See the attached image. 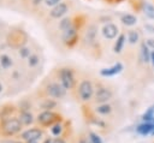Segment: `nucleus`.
Here are the masks:
<instances>
[{"mask_svg": "<svg viewBox=\"0 0 154 143\" xmlns=\"http://www.w3.org/2000/svg\"><path fill=\"white\" fill-rule=\"evenodd\" d=\"M78 143H91V142H90L89 137H88V138H87V137H81L79 141H78Z\"/></svg>", "mask_w": 154, "mask_h": 143, "instance_id": "obj_29", "label": "nucleus"}, {"mask_svg": "<svg viewBox=\"0 0 154 143\" xmlns=\"http://www.w3.org/2000/svg\"><path fill=\"white\" fill-rule=\"evenodd\" d=\"M43 143H53V139H52V138H47Z\"/></svg>", "mask_w": 154, "mask_h": 143, "instance_id": "obj_32", "label": "nucleus"}, {"mask_svg": "<svg viewBox=\"0 0 154 143\" xmlns=\"http://www.w3.org/2000/svg\"><path fill=\"white\" fill-rule=\"evenodd\" d=\"M150 59H152V62H153V65H154V52L150 54Z\"/></svg>", "mask_w": 154, "mask_h": 143, "instance_id": "obj_33", "label": "nucleus"}, {"mask_svg": "<svg viewBox=\"0 0 154 143\" xmlns=\"http://www.w3.org/2000/svg\"><path fill=\"white\" fill-rule=\"evenodd\" d=\"M53 143H65V141H64L63 138H60V137H58V138H55V139H53Z\"/></svg>", "mask_w": 154, "mask_h": 143, "instance_id": "obj_30", "label": "nucleus"}, {"mask_svg": "<svg viewBox=\"0 0 154 143\" xmlns=\"http://www.w3.org/2000/svg\"><path fill=\"white\" fill-rule=\"evenodd\" d=\"M143 11H144L146 16L154 19V6L153 5H150L148 2H143Z\"/></svg>", "mask_w": 154, "mask_h": 143, "instance_id": "obj_16", "label": "nucleus"}, {"mask_svg": "<svg viewBox=\"0 0 154 143\" xmlns=\"http://www.w3.org/2000/svg\"><path fill=\"white\" fill-rule=\"evenodd\" d=\"M37 64H38V56L35 55V54H31V55L29 56V66H30V67H34V66H36Z\"/></svg>", "mask_w": 154, "mask_h": 143, "instance_id": "obj_24", "label": "nucleus"}, {"mask_svg": "<svg viewBox=\"0 0 154 143\" xmlns=\"http://www.w3.org/2000/svg\"><path fill=\"white\" fill-rule=\"evenodd\" d=\"M19 54H20L22 58H26V56L29 58V56L31 55V54H30V50H29L28 48H20V49H19Z\"/></svg>", "mask_w": 154, "mask_h": 143, "instance_id": "obj_26", "label": "nucleus"}, {"mask_svg": "<svg viewBox=\"0 0 154 143\" xmlns=\"http://www.w3.org/2000/svg\"><path fill=\"white\" fill-rule=\"evenodd\" d=\"M141 54H142V60L143 61H149V52H148V48L147 46L143 43L142 44V48H141Z\"/></svg>", "mask_w": 154, "mask_h": 143, "instance_id": "obj_21", "label": "nucleus"}, {"mask_svg": "<svg viewBox=\"0 0 154 143\" xmlns=\"http://www.w3.org/2000/svg\"><path fill=\"white\" fill-rule=\"evenodd\" d=\"M66 12H67V5L64 4V2H60V4H58L53 7V10L51 11V16L53 18H59L63 14H65Z\"/></svg>", "mask_w": 154, "mask_h": 143, "instance_id": "obj_10", "label": "nucleus"}, {"mask_svg": "<svg viewBox=\"0 0 154 143\" xmlns=\"http://www.w3.org/2000/svg\"><path fill=\"white\" fill-rule=\"evenodd\" d=\"M113 94L109 89H107L106 87H99L96 93H95V102L102 105V103H107V101H109L112 99Z\"/></svg>", "mask_w": 154, "mask_h": 143, "instance_id": "obj_6", "label": "nucleus"}, {"mask_svg": "<svg viewBox=\"0 0 154 143\" xmlns=\"http://www.w3.org/2000/svg\"><path fill=\"white\" fill-rule=\"evenodd\" d=\"M129 41H130V43H136L138 41V32L135 30H131L129 32Z\"/></svg>", "mask_w": 154, "mask_h": 143, "instance_id": "obj_22", "label": "nucleus"}, {"mask_svg": "<svg viewBox=\"0 0 154 143\" xmlns=\"http://www.w3.org/2000/svg\"><path fill=\"white\" fill-rule=\"evenodd\" d=\"M37 1H38V0H34V2H35V4H37Z\"/></svg>", "mask_w": 154, "mask_h": 143, "instance_id": "obj_35", "label": "nucleus"}, {"mask_svg": "<svg viewBox=\"0 0 154 143\" xmlns=\"http://www.w3.org/2000/svg\"><path fill=\"white\" fill-rule=\"evenodd\" d=\"M124 41H125V36H124V35H120L119 38L117 40L116 46H114V52H116V53H119V52L122 50L123 44H124Z\"/></svg>", "mask_w": 154, "mask_h": 143, "instance_id": "obj_19", "label": "nucleus"}, {"mask_svg": "<svg viewBox=\"0 0 154 143\" xmlns=\"http://www.w3.org/2000/svg\"><path fill=\"white\" fill-rule=\"evenodd\" d=\"M60 28H61L63 30H66V29L71 28V20H70L69 18L63 19V20H61V23H60Z\"/></svg>", "mask_w": 154, "mask_h": 143, "instance_id": "obj_25", "label": "nucleus"}, {"mask_svg": "<svg viewBox=\"0 0 154 143\" xmlns=\"http://www.w3.org/2000/svg\"><path fill=\"white\" fill-rule=\"evenodd\" d=\"M0 60H1V66H2L4 68H8V67L12 65L11 58H10L8 55H6V54H2V55L0 56Z\"/></svg>", "mask_w": 154, "mask_h": 143, "instance_id": "obj_18", "label": "nucleus"}, {"mask_svg": "<svg viewBox=\"0 0 154 143\" xmlns=\"http://www.w3.org/2000/svg\"><path fill=\"white\" fill-rule=\"evenodd\" d=\"M136 17L135 16H132V14H124L123 17H122V22L124 23V24H126V25H132V24H135L136 23Z\"/></svg>", "mask_w": 154, "mask_h": 143, "instance_id": "obj_17", "label": "nucleus"}, {"mask_svg": "<svg viewBox=\"0 0 154 143\" xmlns=\"http://www.w3.org/2000/svg\"><path fill=\"white\" fill-rule=\"evenodd\" d=\"M22 121L17 118H8L6 119L2 125H1V130H2V135L5 136H12L18 133L22 130Z\"/></svg>", "mask_w": 154, "mask_h": 143, "instance_id": "obj_1", "label": "nucleus"}, {"mask_svg": "<svg viewBox=\"0 0 154 143\" xmlns=\"http://www.w3.org/2000/svg\"><path fill=\"white\" fill-rule=\"evenodd\" d=\"M1 89H2V87H1V84H0V91H1Z\"/></svg>", "mask_w": 154, "mask_h": 143, "instance_id": "obj_36", "label": "nucleus"}, {"mask_svg": "<svg viewBox=\"0 0 154 143\" xmlns=\"http://www.w3.org/2000/svg\"><path fill=\"white\" fill-rule=\"evenodd\" d=\"M12 143H20V142H12Z\"/></svg>", "mask_w": 154, "mask_h": 143, "instance_id": "obj_37", "label": "nucleus"}, {"mask_svg": "<svg viewBox=\"0 0 154 143\" xmlns=\"http://www.w3.org/2000/svg\"><path fill=\"white\" fill-rule=\"evenodd\" d=\"M26 143H37L36 141H32V142H26Z\"/></svg>", "mask_w": 154, "mask_h": 143, "instance_id": "obj_34", "label": "nucleus"}, {"mask_svg": "<svg viewBox=\"0 0 154 143\" xmlns=\"http://www.w3.org/2000/svg\"><path fill=\"white\" fill-rule=\"evenodd\" d=\"M59 78L65 89H72L75 87V77L70 68H61L59 72Z\"/></svg>", "mask_w": 154, "mask_h": 143, "instance_id": "obj_3", "label": "nucleus"}, {"mask_svg": "<svg viewBox=\"0 0 154 143\" xmlns=\"http://www.w3.org/2000/svg\"><path fill=\"white\" fill-rule=\"evenodd\" d=\"M111 111H112V107H111L109 105H107V103H102V105H100L99 107H96V113L102 114V115L109 114Z\"/></svg>", "mask_w": 154, "mask_h": 143, "instance_id": "obj_15", "label": "nucleus"}, {"mask_svg": "<svg viewBox=\"0 0 154 143\" xmlns=\"http://www.w3.org/2000/svg\"><path fill=\"white\" fill-rule=\"evenodd\" d=\"M76 40H77V31H76L75 28L71 26V28L64 30V32H63V41H64L65 44L71 46V44H73L76 42Z\"/></svg>", "mask_w": 154, "mask_h": 143, "instance_id": "obj_8", "label": "nucleus"}, {"mask_svg": "<svg viewBox=\"0 0 154 143\" xmlns=\"http://www.w3.org/2000/svg\"><path fill=\"white\" fill-rule=\"evenodd\" d=\"M58 119H60V117L51 111H45L42 113H40L37 115V123L42 126H49L53 125Z\"/></svg>", "mask_w": 154, "mask_h": 143, "instance_id": "obj_4", "label": "nucleus"}, {"mask_svg": "<svg viewBox=\"0 0 154 143\" xmlns=\"http://www.w3.org/2000/svg\"><path fill=\"white\" fill-rule=\"evenodd\" d=\"M148 44L152 46V47H154V40H148Z\"/></svg>", "mask_w": 154, "mask_h": 143, "instance_id": "obj_31", "label": "nucleus"}, {"mask_svg": "<svg viewBox=\"0 0 154 143\" xmlns=\"http://www.w3.org/2000/svg\"><path fill=\"white\" fill-rule=\"evenodd\" d=\"M53 106H55V103H54L53 101H49V100H46V102L42 105V107H43L45 109H49V108L53 107Z\"/></svg>", "mask_w": 154, "mask_h": 143, "instance_id": "obj_27", "label": "nucleus"}, {"mask_svg": "<svg viewBox=\"0 0 154 143\" xmlns=\"http://www.w3.org/2000/svg\"><path fill=\"white\" fill-rule=\"evenodd\" d=\"M58 4H60V0H46V5L47 6H55V5H58Z\"/></svg>", "mask_w": 154, "mask_h": 143, "instance_id": "obj_28", "label": "nucleus"}, {"mask_svg": "<svg viewBox=\"0 0 154 143\" xmlns=\"http://www.w3.org/2000/svg\"><path fill=\"white\" fill-rule=\"evenodd\" d=\"M89 139L91 143H102L100 136H97L95 132H89Z\"/></svg>", "mask_w": 154, "mask_h": 143, "instance_id": "obj_23", "label": "nucleus"}, {"mask_svg": "<svg viewBox=\"0 0 154 143\" xmlns=\"http://www.w3.org/2000/svg\"><path fill=\"white\" fill-rule=\"evenodd\" d=\"M61 131H63V126H61V124H54L52 127H51V132H52V135H54V136H60V133H61Z\"/></svg>", "mask_w": 154, "mask_h": 143, "instance_id": "obj_20", "label": "nucleus"}, {"mask_svg": "<svg viewBox=\"0 0 154 143\" xmlns=\"http://www.w3.org/2000/svg\"><path fill=\"white\" fill-rule=\"evenodd\" d=\"M10 43L13 46H22L25 40V34L23 31H17V32H11L10 34Z\"/></svg>", "mask_w": 154, "mask_h": 143, "instance_id": "obj_9", "label": "nucleus"}, {"mask_svg": "<svg viewBox=\"0 0 154 143\" xmlns=\"http://www.w3.org/2000/svg\"><path fill=\"white\" fill-rule=\"evenodd\" d=\"M122 68H123L122 64L118 62L117 65L112 66L111 68H105V70H102V71H101V75H102V76H113V75H117L118 72H120Z\"/></svg>", "mask_w": 154, "mask_h": 143, "instance_id": "obj_13", "label": "nucleus"}, {"mask_svg": "<svg viewBox=\"0 0 154 143\" xmlns=\"http://www.w3.org/2000/svg\"><path fill=\"white\" fill-rule=\"evenodd\" d=\"M79 99L82 101H89L94 94V88L89 81H83L78 87Z\"/></svg>", "mask_w": 154, "mask_h": 143, "instance_id": "obj_5", "label": "nucleus"}, {"mask_svg": "<svg viewBox=\"0 0 154 143\" xmlns=\"http://www.w3.org/2000/svg\"><path fill=\"white\" fill-rule=\"evenodd\" d=\"M19 120L22 121V124L29 125V124L32 123V114L30 112H28V111H23L20 113V115H19Z\"/></svg>", "mask_w": 154, "mask_h": 143, "instance_id": "obj_14", "label": "nucleus"}, {"mask_svg": "<svg viewBox=\"0 0 154 143\" xmlns=\"http://www.w3.org/2000/svg\"><path fill=\"white\" fill-rule=\"evenodd\" d=\"M102 34L106 38H114L118 34V28L114 24H107L102 29Z\"/></svg>", "mask_w": 154, "mask_h": 143, "instance_id": "obj_11", "label": "nucleus"}, {"mask_svg": "<svg viewBox=\"0 0 154 143\" xmlns=\"http://www.w3.org/2000/svg\"><path fill=\"white\" fill-rule=\"evenodd\" d=\"M153 130H154V123H143V124L137 126V132L140 135H143V136L152 133Z\"/></svg>", "mask_w": 154, "mask_h": 143, "instance_id": "obj_12", "label": "nucleus"}, {"mask_svg": "<svg viewBox=\"0 0 154 143\" xmlns=\"http://www.w3.org/2000/svg\"><path fill=\"white\" fill-rule=\"evenodd\" d=\"M46 93L54 99H61L65 96L66 94V89L63 87V84L57 83V82H52L46 87Z\"/></svg>", "mask_w": 154, "mask_h": 143, "instance_id": "obj_2", "label": "nucleus"}, {"mask_svg": "<svg viewBox=\"0 0 154 143\" xmlns=\"http://www.w3.org/2000/svg\"><path fill=\"white\" fill-rule=\"evenodd\" d=\"M42 137V131L40 129H29L22 133V138L26 142H32V141H38Z\"/></svg>", "mask_w": 154, "mask_h": 143, "instance_id": "obj_7", "label": "nucleus"}]
</instances>
